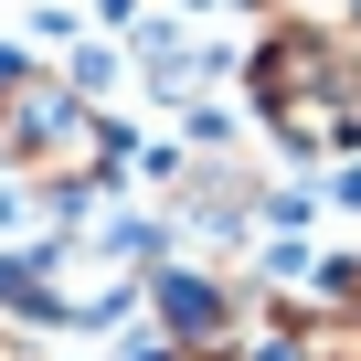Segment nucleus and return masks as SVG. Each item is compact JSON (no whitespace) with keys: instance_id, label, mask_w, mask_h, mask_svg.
Here are the masks:
<instances>
[{"instance_id":"nucleus-1","label":"nucleus","mask_w":361,"mask_h":361,"mask_svg":"<svg viewBox=\"0 0 361 361\" xmlns=\"http://www.w3.org/2000/svg\"><path fill=\"white\" fill-rule=\"evenodd\" d=\"M117 170H128V128L96 96H75L43 54H0V180L11 192L85 213Z\"/></svg>"},{"instance_id":"nucleus-2","label":"nucleus","mask_w":361,"mask_h":361,"mask_svg":"<svg viewBox=\"0 0 361 361\" xmlns=\"http://www.w3.org/2000/svg\"><path fill=\"white\" fill-rule=\"evenodd\" d=\"M159 266V224H54L43 245L0 255V319L11 329H117Z\"/></svg>"},{"instance_id":"nucleus-3","label":"nucleus","mask_w":361,"mask_h":361,"mask_svg":"<svg viewBox=\"0 0 361 361\" xmlns=\"http://www.w3.org/2000/svg\"><path fill=\"white\" fill-rule=\"evenodd\" d=\"M245 96L276 149L350 159L361 149V32H329L308 11H266V32L245 43Z\"/></svg>"},{"instance_id":"nucleus-4","label":"nucleus","mask_w":361,"mask_h":361,"mask_svg":"<svg viewBox=\"0 0 361 361\" xmlns=\"http://www.w3.org/2000/svg\"><path fill=\"white\" fill-rule=\"evenodd\" d=\"M138 298H149V319L180 361H245V340L266 319V298L245 276H224V266H149Z\"/></svg>"},{"instance_id":"nucleus-5","label":"nucleus","mask_w":361,"mask_h":361,"mask_svg":"<svg viewBox=\"0 0 361 361\" xmlns=\"http://www.w3.org/2000/svg\"><path fill=\"white\" fill-rule=\"evenodd\" d=\"M128 64H138V85L149 96H170V106H202L213 96V75L234 64L224 54V32H202L192 22V0H128Z\"/></svg>"},{"instance_id":"nucleus-6","label":"nucleus","mask_w":361,"mask_h":361,"mask_svg":"<svg viewBox=\"0 0 361 361\" xmlns=\"http://www.w3.org/2000/svg\"><path fill=\"white\" fill-rule=\"evenodd\" d=\"M266 329H276V350L287 361H361V319L350 308H266Z\"/></svg>"},{"instance_id":"nucleus-7","label":"nucleus","mask_w":361,"mask_h":361,"mask_svg":"<svg viewBox=\"0 0 361 361\" xmlns=\"http://www.w3.org/2000/svg\"><path fill=\"white\" fill-rule=\"evenodd\" d=\"M106 11H128V0H106Z\"/></svg>"}]
</instances>
